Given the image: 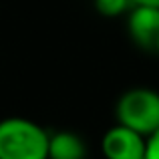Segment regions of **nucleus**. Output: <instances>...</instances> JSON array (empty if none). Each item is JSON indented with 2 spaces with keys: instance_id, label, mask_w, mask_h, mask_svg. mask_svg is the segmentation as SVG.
Listing matches in <instances>:
<instances>
[{
  "instance_id": "obj_1",
  "label": "nucleus",
  "mask_w": 159,
  "mask_h": 159,
  "mask_svg": "<svg viewBox=\"0 0 159 159\" xmlns=\"http://www.w3.org/2000/svg\"><path fill=\"white\" fill-rule=\"evenodd\" d=\"M51 133L26 117L0 121V159H48Z\"/></svg>"
},
{
  "instance_id": "obj_2",
  "label": "nucleus",
  "mask_w": 159,
  "mask_h": 159,
  "mask_svg": "<svg viewBox=\"0 0 159 159\" xmlns=\"http://www.w3.org/2000/svg\"><path fill=\"white\" fill-rule=\"evenodd\" d=\"M115 113L119 125L147 139L159 131V93L145 87L129 89L119 97Z\"/></svg>"
},
{
  "instance_id": "obj_3",
  "label": "nucleus",
  "mask_w": 159,
  "mask_h": 159,
  "mask_svg": "<svg viewBox=\"0 0 159 159\" xmlns=\"http://www.w3.org/2000/svg\"><path fill=\"white\" fill-rule=\"evenodd\" d=\"M101 149L105 159H145L147 139L117 123L103 135Z\"/></svg>"
},
{
  "instance_id": "obj_4",
  "label": "nucleus",
  "mask_w": 159,
  "mask_h": 159,
  "mask_svg": "<svg viewBox=\"0 0 159 159\" xmlns=\"http://www.w3.org/2000/svg\"><path fill=\"white\" fill-rule=\"evenodd\" d=\"M127 30L135 44L145 51H155L159 40V8L133 6L127 16Z\"/></svg>"
},
{
  "instance_id": "obj_5",
  "label": "nucleus",
  "mask_w": 159,
  "mask_h": 159,
  "mask_svg": "<svg viewBox=\"0 0 159 159\" xmlns=\"http://www.w3.org/2000/svg\"><path fill=\"white\" fill-rule=\"evenodd\" d=\"M87 143L75 131H54L48 141V159H87Z\"/></svg>"
},
{
  "instance_id": "obj_6",
  "label": "nucleus",
  "mask_w": 159,
  "mask_h": 159,
  "mask_svg": "<svg viewBox=\"0 0 159 159\" xmlns=\"http://www.w3.org/2000/svg\"><path fill=\"white\" fill-rule=\"evenodd\" d=\"M95 8L101 12L103 16H121L133 8V2L131 0H95Z\"/></svg>"
},
{
  "instance_id": "obj_7",
  "label": "nucleus",
  "mask_w": 159,
  "mask_h": 159,
  "mask_svg": "<svg viewBox=\"0 0 159 159\" xmlns=\"http://www.w3.org/2000/svg\"><path fill=\"white\" fill-rule=\"evenodd\" d=\"M145 159H159V131L147 137V149H145Z\"/></svg>"
},
{
  "instance_id": "obj_8",
  "label": "nucleus",
  "mask_w": 159,
  "mask_h": 159,
  "mask_svg": "<svg viewBox=\"0 0 159 159\" xmlns=\"http://www.w3.org/2000/svg\"><path fill=\"white\" fill-rule=\"evenodd\" d=\"M133 6H145V8H159V0H131Z\"/></svg>"
},
{
  "instance_id": "obj_9",
  "label": "nucleus",
  "mask_w": 159,
  "mask_h": 159,
  "mask_svg": "<svg viewBox=\"0 0 159 159\" xmlns=\"http://www.w3.org/2000/svg\"><path fill=\"white\" fill-rule=\"evenodd\" d=\"M155 52L159 54V40H157V44H155Z\"/></svg>"
}]
</instances>
